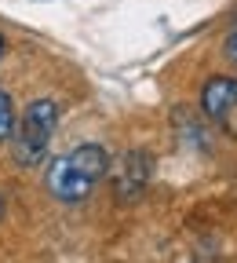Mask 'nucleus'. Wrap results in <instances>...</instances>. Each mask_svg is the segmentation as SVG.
<instances>
[{
    "mask_svg": "<svg viewBox=\"0 0 237 263\" xmlns=\"http://www.w3.org/2000/svg\"><path fill=\"white\" fill-rule=\"evenodd\" d=\"M0 216H4V197H0Z\"/></svg>",
    "mask_w": 237,
    "mask_h": 263,
    "instance_id": "obj_8",
    "label": "nucleus"
},
{
    "mask_svg": "<svg viewBox=\"0 0 237 263\" xmlns=\"http://www.w3.org/2000/svg\"><path fill=\"white\" fill-rule=\"evenodd\" d=\"M106 172H110L106 150L98 146V143H84V146H73L70 154H62V157L51 161V168H48V190H51V197L73 205V201H84Z\"/></svg>",
    "mask_w": 237,
    "mask_h": 263,
    "instance_id": "obj_1",
    "label": "nucleus"
},
{
    "mask_svg": "<svg viewBox=\"0 0 237 263\" xmlns=\"http://www.w3.org/2000/svg\"><path fill=\"white\" fill-rule=\"evenodd\" d=\"M201 106L226 136L237 139V81L233 77H212L201 91Z\"/></svg>",
    "mask_w": 237,
    "mask_h": 263,
    "instance_id": "obj_3",
    "label": "nucleus"
},
{
    "mask_svg": "<svg viewBox=\"0 0 237 263\" xmlns=\"http://www.w3.org/2000/svg\"><path fill=\"white\" fill-rule=\"evenodd\" d=\"M150 154L146 150H128L117 164H113V194L117 201H135V197H143L146 183H150Z\"/></svg>",
    "mask_w": 237,
    "mask_h": 263,
    "instance_id": "obj_4",
    "label": "nucleus"
},
{
    "mask_svg": "<svg viewBox=\"0 0 237 263\" xmlns=\"http://www.w3.org/2000/svg\"><path fill=\"white\" fill-rule=\"evenodd\" d=\"M0 55H4V33H0Z\"/></svg>",
    "mask_w": 237,
    "mask_h": 263,
    "instance_id": "obj_7",
    "label": "nucleus"
},
{
    "mask_svg": "<svg viewBox=\"0 0 237 263\" xmlns=\"http://www.w3.org/2000/svg\"><path fill=\"white\" fill-rule=\"evenodd\" d=\"M226 55H230V62L237 66V22H233L230 33H226Z\"/></svg>",
    "mask_w": 237,
    "mask_h": 263,
    "instance_id": "obj_6",
    "label": "nucleus"
},
{
    "mask_svg": "<svg viewBox=\"0 0 237 263\" xmlns=\"http://www.w3.org/2000/svg\"><path fill=\"white\" fill-rule=\"evenodd\" d=\"M15 132V106H11V95L0 91V139H8Z\"/></svg>",
    "mask_w": 237,
    "mask_h": 263,
    "instance_id": "obj_5",
    "label": "nucleus"
},
{
    "mask_svg": "<svg viewBox=\"0 0 237 263\" xmlns=\"http://www.w3.org/2000/svg\"><path fill=\"white\" fill-rule=\"evenodd\" d=\"M55 121H58V106L51 99H37V103L26 106V114L18 121V132H15V161L18 164H37L48 154Z\"/></svg>",
    "mask_w": 237,
    "mask_h": 263,
    "instance_id": "obj_2",
    "label": "nucleus"
}]
</instances>
